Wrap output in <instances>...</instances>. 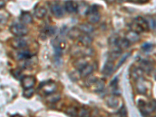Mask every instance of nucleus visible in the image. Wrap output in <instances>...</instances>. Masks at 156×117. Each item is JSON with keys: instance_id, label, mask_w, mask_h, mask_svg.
Here are the masks:
<instances>
[{"instance_id": "39448f33", "label": "nucleus", "mask_w": 156, "mask_h": 117, "mask_svg": "<svg viewBox=\"0 0 156 117\" xmlns=\"http://www.w3.org/2000/svg\"><path fill=\"white\" fill-rule=\"evenodd\" d=\"M10 45L13 48H23L27 45V41L21 37H14L11 39Z\"/></svg>"}, {"instance_id": "473e14b6", "label": "nucleus", "mask_w": 156, "mask_h": 117, "mask_svg": "<svg viewBox=\"0 0 156 117\" xmlns=\"http://www.w3.org/2000/svg\"><path fill=\"white\" fill-rule=\"evenodd\" d=\"M66 113L69 115L76 116V115H78V111L76 110V108H74V107H69V108H67V109H66Z\"/></svg>"}, {"instance_id": "0eeeda50", "label": "nucleus", "mask_w": 156, "mask_h": 117, "mask_svg": "<svg viewBox=\"0 0 156 117\" xmlns=\"http://www.w3.org/2000/svg\"><path fill=\"white\" fill-rule=\"evenodd\" d=\"M21 83L24 89L31 88L35 83V78L33 76H24L22 78Z\"/></svg>"}, {"instance_id": "f3484780", "label": "nucleus", "mask_w": 156, "mask_h": 117, "mask_svg": "<svg viewBox=\"0 0 156 117\" xmlns=\"http://www.w3.org/2000/svg\"><path fill=\"white\" fill-rule=\"evenodd\" d=\"M47 14V9L44 6H38L35 9L34 15L37 19H42Z\"/></svg>"}, {"instance_id": "aec40b11", "label": "nucleus", "mask_w": 156, "mask_h": 117, "mask_svg": "<svg viewBox=\"0 0 156 117\" xmlns=\"http://www.w3.org/2000/svg\"><path fill=\"white\" fill-rule=\"evenodd\" d=\"M20 20L23 23L27 24V23H31L33 21L31 15L27 12H23L20 16Z\"/></svg>"}, {"instance_id": "cd10ccee", "label": "nucleus", "mask_w": 156, "mask_h": 117, "mask_svg": "<svg viewBox=\"0 0 156 117\" xmlns=\"http://www.w3.org/2000/svg\"><path fill=\"white\" fill-rule=\"evenodd\" d=\"M119 40V37L117 35H112L109 37V39H108V43H109L110 45H112V46L118 47L117 46V44H118Z\"/></svg>"}, {"instance_id": "7c9ffc66", "label": "nucleus", "mask_w": 156, "mask_h": 117, "mask_svg": "<svg viewBox=\"0 0 156 117\" xmlns=\"http://www.w3.org/2000/svg\"><path fill=\"white\" fill-rule=\"evenodd\" d=\"M129 55H130V52H126V53L123 54V55H122V57H121L120 60L119 61V63L117 64L116 68H115V69H118V68L120 67V66H122V64L124 63L125 61H126V59H127V58L129 56Z\"/></svg>"}, {"instance_id": "b1692460", "label": "nucleus", "mask_w": 156, "mask_h": 117, "mask_svg": "<svg viewBox=\"0 0 156 117\" xmlns=\"http://www.w3.org/2000/svg\"><path fill=\"white\" fill-rule=\"evenodd\" d=\"M136 90L138 93L141 94H144L147 91V87L144 85V83L142 82V80H140V79L137 80V82H136Z\"/></svg>"}, {"instance_id": "f257e3e1", "label": "nucleus", "mask_w": 156, "mask_h": 117, "mask_svg": "<svg viewBox=\"0 0 156 117\" xmlns=\"http://www.w3.org/2000/svg\"><path fill=\"white\" fill-rule=\"evenodd\" d=\"M10 31L16 37H23L28 33V29L24 23H14L10 27Z\"/></svg>"}, {"instance_id": "ddd939ff", "label": "nucleus", "mask_w": 156, "mask_h": 117, "mask_svg": "<svg viewBox=\"0 0 156 117\" xmlns=\"http://www.w3.org/2000/svg\"><path fill=\"white\" fill-rule=\"evenodd\" d=\"M78 39H79V41L80 42V44L83 46H90L93 41L90 36H89L87 34H83L82 35H80Z\"/></svg>"}, {"instance_id": "393cba45", "label": "nucleus", "mask_w": 156, "mask_h": 117, "mask_svg": "<svg viewBox=\"0 0 156 117\" xmlns=\"http://www.w3.org/2000/svg\"><path fill=\"white\" fill-rule=\"evenodd\" d=\"M70 54L73 56H78V55H81L83 56V48H81L79 46H73L70 49Z\"/></svg>"}, {"instance_id": "e433bc0d", "label": "nucleus", "mask_w": 156, "mask_h": 117, "mask_svg": "<svg viewBox=\"0 0 156 117\" xmlns=\"http://www.w3.org/2000/svg\"><path fill=\"white\" fill-rule=\"evenodd\" d=\"M78 115H80V116H87V115H89V112L87 110H85V109H80V112H78Z\"/></svg>"}, {"instance_id": "a211bd4d", "label": "nucleus", "mask_w": 156, "mask_h": 117, "mask_svg": "<svg viewBox=\"0 0 156 117\" xmlns=\"http://www.w3.org/2000/svg\"><path fill=\"white\" fill-rule=\"evenodd\" d=\"M140 67L143 69L144 72L149 73L152 70V64L147 60H142L140 63Z\"/></svg>"}, {"instance_id": "1a4fd4ad", "label": "nucleus", "mask_w": 156, "mask_h": 117, "mask_svg": "<svg viewBox=\"0 0 156 117\" xmlns=\"http://www.w3.org/2000/svg\"><path fill=\"white\" fill-rule=\"evenodd\" d=\"M78 29L80 32L83 33V34H90L92 33L94 30V26L92 25V23H80L79 26H78Z\"/></svg>"}, {"instance_id": "c9c22d12", "label": "nucleus", "mask_w": 156, "mask_h": 117, "mask_svg": "<svg viewBox=\"0 0 156 117\" xmlns=\"http://www.w3.org/2000/svg\"><path fill=\"white\" fill-rule=\"evenodd\" d=\"M119 114L120 115H122V116H126V115H127V112H126V107L123 105V106L122 107V108L119 109Z\"/></svg>"}, {"instance_id": "6ab92c4d", "label": "nucleus", "mask_w": 156, "mask_h": 117, "mask_svg": "<svg viewBox=\"0 0 156 117\" xmlns=\"http://www.w3.org/2000/svg\"><path fill=\"white\" fill-rule=\"evenodd\" d=\"M143 74H144V71H143V69L140 67L134 68L131 73L132 77L133 79H135L136 80H139V79H141L142 76H143Z\"/></svg>"}, {"instance_id": "4be33fe9", "label": "nucleus", "mask_w": 156, "mask_h": 117, "mask_svg": "<svg viewBox=\"0 0 156 117\" xmlns=\"http://www.w3.org/2000/svg\"><path fill=\"white\" fill-rule=\"evenodd\" d=\"M121 54H122V49L119 48V47H115V48L111 51V53H110L109 55V58L114 61L115 59H117V58H119L121 55Z\"/></svg>"}, {"instance_id": "c756f323", "label": "nucleus", "mask_w": 156, "mask_h": 117, "mask_svg": "<svg viewBox=\"0 0 156 117\" xmlns=\"http://www.w3.org/2000/svg\"><path fill=\"white\" fill-rule=\"evenodd\" d=\"M34 90L33 88H27V89H24L23 92V96L26 98H31L32 96L34 95Z\"/></svg>"}, {"instance_id": "5701e85b", "label": "nucleus", "mask_w": 156, "mask_h": 117, "mask_svg": "<svg viewBox=\"0 0 156 117\" xmlns=\"http://www.w3.org/2000/svg\"><path fill=\"white\" fill-rule=\"evenodd\" d=\"M130 44H131V43L129 42L127 39L125 37V38L119 39V41H118V44H117V46L119 47V48H121L122 50L126 49V48H129V45H130Z\"/></svg>"}, {"instance_id": "f704fd0d", "label": "nucleus", "mask_w": 156, "mask_h": 117, "mask_svg": "<svg viewBox=\"0 0 156 117\" xmlns=\"http://www.w3.org/2000/svg\"><path fill=\"white\" fill-rule=\"evenodd\" d=\"M55 27H48L46 30V34H48V36L53 35L55 34Z\"/></svg>"}, {"instance_id": "412c9836", "label": "nucleus", "mask_w": 156, "mask_h": 117, "mask_svg": "<svg viewBox=\"0 0 156 117\" xmlns=\"http://www.w3.org/2000/svg\"><path fill=\"white\" fill-rule=\"evenodd\" d=\"M93 90L95 92H101L102 91L104 87H105V83L102 80H98L95 83L93 84Z\"/></svg>"}, {"instance_id": "72a5a7b5", "label": "nucleus", "mask_w": 156, "mask_h": 117, "mask_svg": "<svg viewBox=\"0 0 156 117\" xmlns=\"http://www.w3.org/2000/svg\"><path fill=\"white\" fill-rule=\"evenodd\" d=\"M151 48H152V44H151V43H144V44L142 45V49L145 51H151Z\"/></svg>"}, {"instance_id": "58836bf2", "label": "nucleus", "mask_w": 156, "mask_h": 117, "mask_svg": "<svg viewBox=\"0 0 156 117\" xmlns=\"http://www.w3.org/2000/svg\"><path fill=\"white\" fill-rule=\"evenodd\" d=\"M146 1H147V0H139V2H146Z\"/></svg>"}, {"instance_id": "ea45409f", "label": "nucleus", "mask_w": 156, "mask_h": 117, "mask_svg": "<svg viewBox=\"0 0 156 117\" xmlns=\"http://www.w3.org/2000/svg\"><path fill=\"white\" fill-rule=\"evenodd\" d=\"M155 78H156V73H155Z\"/></svg>"}, {"instance_id": "423d86ee", "label": "nucleus", "mask_w": 156, "mask_h": 117, "mask_svg": "<svg viewBox=\"0 0 156 117\" xmlns=\"http://www.w3.org/2000/svg\"><path fill=\"white\" fill-rule=\"evenodd\" d=\"M114 71V62L113 60L108 58V60L106 61V62L104 65V67L102 69V73L105 76H111Z\"/></svg>"}, {"instance_id": "9d476101", "label": "nucleus", "mask_w": 156, "mask_h": 117, "mask_svg": "<svg viewBox=\"0 0 156 117\" xmlns=\"http://www.w3.org/2000/svg\"><path fill=\"white\" fill-rule=\"evenodd\" d=\"M90 5L84 2H80L78 3L77 12L81 16H85L88 14L89 10H90Z\"/></svg>"}, {"instance_id": "c85d7f7f", "label": "nucleus", "mask_w": 156, "mask_h": 117, "mask_svg": "<svg viewBox=\"0 0 156 117\" xmlns=\"http://www.w3.org/2000/svg\"><path fill=\"white\" fill-rule=\"evenodd\" d=\"M79 29H76V28H73L71 29L70 30H69V32L68 33V35H69V37H70V38H76V37H80V34H79Z\"/></svg>"}, {"instance_id": "4468645a", "label": "nucleus", "mask_w": 156, "mask_h": 117, "mask_svg": "<svg viewBox=\"0 0 156 117\" xmlns=\"http://www.w3.org/2000/svg\"><path fill=\"white\" fill-rule=\"evenodd\" d=\"M88 62L84 58H82V57H80V58H78L76 61L73 63V66L74 67L77 69L78 71H80L82 69H83L86 65H87Z\"/></svg>"}, {"instance_id": "20e7f679", "label": "nucleus", "mask_w": 156, "mask_h": 117, "mask_svg": "<svg viewBox=\"0 0 156 117\" xmlns=\"http://www.w3.org/2000/svg\"><path fill=\"white\" fill-rule=\"evenodd\" d=\"M39 88H42L43 92L46 94V95H50V94H53L55 91V90H56V85H55L53 82L48 81L45 82V85H43L42 83Z\"/></svg>"}, {"instance_id": "9b49d317", "label": "nucleus", "mask_w": 156, "mask_h": 117, "mask_svg": "<svg viewBox=\"0 0 156 117\" xmlns=\"http://www.w3.org/2000/svg\"><path fill=\"white\" fill-rule=\"evenodd\" d=\"M126 38L130 43H135L140 40V35H139V33L131 30L126 33Z\"/></svg>"}, {"instance_id": "6e6552de", "label": "nucleus", "mask_w": 156, "mask_h": 117, "mask_svg": "<svg viewBox=\"0 0 156 117\" xmlns=\"http://www.w3.org/2000/svg\"><path fill=\"white\" fill-rule=\"evenodd\" d=\"M78 3L73 0H67L65 2V10L69 13H75L77 12Z\"/></svg>"}, {"instance_id": "7ed1b4c3", "label": "nucleus", "mask_w": 156, "mask_h": 117, "mask_svg": "<svg viewBox=\"0 0 156 117\" xmlns=\"http://www.w3.org/2000/svg\"><path fill=\"white\" fill-rule=\"evenodd\" d=\"M50 10H51L52 15L57 18L62 17L64 14V10L62 6H61V5L56 3V2H53L52 4H51V5H50Z\"/></svg>"}, {"instance_id": "2eb2a0df", "label": "nucleus", "mask_w": 156, "mask_h": 117, "mask_svg": "<svg viewBox=\"0 0 156 117\" xmlns=\"http://www.w3.org/2000/svg\"><path fill=\"white\" fill-rule=\"evenodd\" d=\"M31 54L29 51H26V50H22L20 51H18L16 53V58H17L19 61H25L28 59V58H31Z\"/></svg>"}, {"instance_id": "a878e982", "label": "nucleus", "mask_w": 156, "mask_h": 117, "mask_svg": "<svg viewBox=\"0 0 156 117\" xmlns=\"http://www.w3.org/2000/svg\"><path fill=\"white\" fill-rule=\"evenodd\" d=\"M106 102H107V105H108L109 107H111V108H115V107L118 106L119 100H118V98L115 97H111L107 99Z\"/></svg>"}, {"instance_id": "4c0bfd02", "label": "nucleus", "mask_w": 156, "mask_h": 117, "mask_svg": "<svg viewBox=\"0 0 156 117\" xmlns=\"http://www.w3.org/2000/svg\"><path fill=\"white\" fill-rule=\"evenodd\" d=\"M153 29L156 30V20H154V27H153Z\"/></svg>"}, {"instance_id": "f03ea898", "label": "nucleus", "mask_w": 156, "mask_h": 117, "mask_svg": "<svg viewBox=\"0 0 156 117\" xmlns=\"http://www.w3.org/2000/svg\"><path fill=\"white\" fill-rule=\"evenodd\" d=\"M87 19H88L89 23H92V24L99 22L100 19H101V14L98 11V9L95 5H92L90 8V10H89L88 14H87Z\"/></svg>"}, {"instance_id": "dca6fc26", "label": "nucleus", "mask_w": 156, "mask_h": 117, "mask_svg": "<svg viewBox=\"0 0 156 117\" xmlns=\"http://www.w3.org/2000/svg\"><path fill=\"white\" fill-rule=\"evenodd\" d=\"M93 70H94L93 66H91L90 64H87L80 71V76H81V77H87L92 73Z\"/></svg>"}, {"instance_id": "bb28decb", "label": "nucleus", "mask_w": 156, "mask_h": 117, "mask_svg": "<svg viewBox=\"0 0 156 117\" xmlns=\"http://www.w3.org/2000/svg\"><path fill=\"white\" fill-rule=\"evenodd\" d=\"M94 54V51L90 46H84L83 48V56H90Z\"/></svg>"}, {"instance_id": "f8f14e48", "label": "nucleus", "mask_w": 156, "mask_h": 117, "mask_svg": "<svg viewBox=\"0 0 156 117\" xmlns=\"http://www.w3.org/2000/svg\"><path fill=\"white\" fill-rule=\"evenodd\" d=\"M134 21L141 27L142 30H144V31L147 30L149 27H149L148 21L146 19H144L143 16H137V17L135 18Z\"/></svg>"}, {"instance_id": "2f4dec72", "label": "nucleus", "mask_w": 156, "mask_h": 117, "mask_svg": "<svg viewBox=\"0 0 156 117\" xmlns=\"http://www.w3.org/2000/svg\"><path fill=\"white\" fill-rule=\"evenodd\" d=\"M87 79H86L85 83L87 86H92L94 83L98 80V78L94 76H88Z\"/></svg>"}]
</instances>
